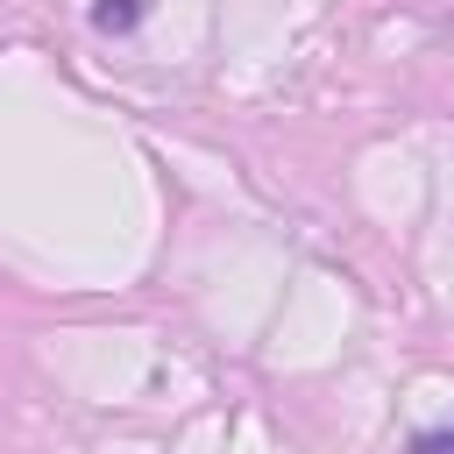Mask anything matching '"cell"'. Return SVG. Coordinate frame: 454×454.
Segmentation results:
<instances>
[{
    "label": "cell",
    "instance_id": "6da1fadb",
    "mask_svg": "<svg viewBox=\"0 0 454 454\" xmlns=\"http://www.w3.org/2000/svg\"><path fill=\"white\" fill-rule=\"evenodd\" d=\"M92 21H99L106 35H121V28H135V21H142V0H99V7H92Z\"/></svg>",
    "mask_w": 454,
    "mask_h": 454
},
{
    "label": "cell",
    "instance_id": "7a4b0ae2",
    "mask_svg": "<svg viewBox=\"0 0 454 454\" xmlns=\"http://www.w3.org/2000/svg\"><path fill=\"white\" fill-rule=\"evenodd\" d=\"M411 454H454V426H440V433H419V440H411Z\"/></svg>",
    "mask_w": 454,
    "mask_h": 454
}]
</instances>
